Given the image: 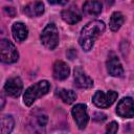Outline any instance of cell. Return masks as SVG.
<instances>
[{"mask_svg":"<svg viewBox=\"0 0 134 134\" xmlns=\"http://www.w3.org/2000/svg\"><path fill=\"white\" fill-rule=\"evenodd\" d=\"M74 85L80 89H88L93 86V80L84 71L81 66L74 68Z\"/></svg>","mask_w":134,"mask_h":134,"instance_id":"cell-8","label":"cell"},{"mask_svg":"<svg viewBox=\"0 0 134 134\" xmlns=\"http://www.w3.org/2000/svg\"><path fill=\"white\" fill-rule=\"evenodd\" d=\"M107 70L110 75L115 77H121L124 75V68L116 55H112L107 61Z\"/></svg>","mask_w":134,"mask_h":134,"instance_id":"cell-12","label":"cell"},{"mask_svg":"<svg viewBox=\"0 0 134 134\" xmlns=\"http://www.w3.org/2000/svg\"><path fill=\"white\" fill-rule=\"evenodd\" d=\"M102 8H103V4L100 3V1H96V0L86 1L83 4V12L90 16L99 15L102 13Z\"/></svg>","mask_w":134,"mask_h":134,"instance_id":"cell-16","label":"cell"},{"mask_svg":"<svg viewBox=\"0 0 134 134\" xmlns=\"http://www.w3.org/2000/svg\"><path fill=\"white\" fill-rule=\"evenodd\" d=\"M72 117L80 129H85L89 121V115L87 112V106L85 104H76L71 110Z\"/></svg>","mask_w":134,"mask_h":134,"instance_id":"cell-7","label":"cell"},{"mask_svg":"<svg viewBox=\"0 0 134 134\" xmlns=\"http://www.w3.org/2000/svg\"><path fill=\"white\" fill-rule=\"evenodd\" d=\"M118 130V124L116 121H111L106 128V134H116Z\"/></svg>","mask_w":134,"mask_h":134,"instance_id":"cell-20","label":"cell"},{"mask_svg":"<svg viewBox=\"0 0 134 134\" xmlns=\"http://www.w3.org/2000/svg\"><path fill=\"white\" fill-rule=\"evenodd\" d=\"M23 13L29 17V18H34V17H39L44 13V4L41 1H34V2H29L28 4H26L24 6Z\"/></svg>","mask_w":134,"mask_h":134,"instance_id":"cell-14","label":"cell"},{"mask_svg":"<svg viewBox=\"0 0 134 134\" xmlns=\"http://www.w3.org/2000/svg\"><path fill=\"white\" fill-rule=\"evenodd\" d=\"M70 73V68L69 66L63 62V61H57L53 64V69H52V75L55 80L58 81H63L66 80L69 76Z\"/></svg>","mask_w":134,"mask_h":134,"instance_id":"cell-13","label":"cell"},{"mask_svg":"<svg viewBox=\"0 0 134 134\" xmlns=\"http://www.w3.org/2000/svg\"><path fill=\"white\" fill-rule=\"evenodd\" d=\"M42 44L50 50H53L59 45V29L54 23L47 24L40 36Z\"/></svg>","mask_w":134,"mask_h":134,"instance_id":"cell-3","label":"cell"},{"mask_svg":"<svg viewBox=\"0 0 134 134\" xmlns=\"http://www.w3.org/2000/svg\"><path fill=\"white\" fill-rule=\"evenodd\" d=\"M61 17L63 19V21H65L68 24H75L77 22L81 21L82 19V14L79 10V8L74 5L69 6L65 9L62 10L61 13Z\"/></svg>","mask_w":134,"mask_h":134,"instance_id":"cell-11","label":"cell"},{"mask_svg":"<svg viewBox=\"0 0 134 134\" xmlns=\"http://www.w3.org/2000/svg\"><path fill=\"white\" fill-rule=\"evenodd\" d=\"M50 89V84L48 81L43 80V81H39L36 84L29 86L23 95V102L26 106H31L38 98L44 96L45 94L48 93Z\"/></svg>","mask_w":134,"mask_h":134,"instance_id":"cell-2","label":"cell"},{"mask_svg":"<svg viewBox=\"0 0 134 134\" xmlns=\"http://www.w3.org/2000/svg\"><path fill=\"white\" fill-rule=\"evenodd\" d=\"M117 92L114 90H109L107 92L104 91H96L92 96L93 104L98 108H108L110 107L117 98Z\"/></svg>","mask_w":134,"mask_h":134,"instance_id":"cell-6","label":"cell"},{"mask_svg":"<svg viewBox=\"0 0 134 134\" xmlns=\"http://www.w3.org/2000/svg\"><path fill=\"white\" fill-rule=\"evenodd\" d=\"M47 121V114L40 108L34 110L29 116V127L35 134H45V127Z\"/></svg>","mask_w":134,"mask_h":134,"instance_id":"cell-5","label":"cell"},{"mask_svg":"<svg viewBox=\"0 0 134 134\" xmlns=\"http://www.w3.org/2000/svg\"><path fill=\"white\" fill-rule=\"evenodd\" d=\"M23 90V83L19 76L9 77L4 84V91L12 97H18Z\"/></svg>","mask_w":134,"mask_h":134,"instance_id":"cell-9","label":"cell"},{"mask_svg":"<svg viewBox=\"0 0 134 134\" xmlns=\"http://www.w3.org/2000/svg\"><path fill=\"white\" fill-rule=\"evenodd\" d=\"M106 29V25L100 20H93L87 23L81 30L79 44L84 51H89L92 49L94 42L98 37H100Z\"/></svg>","mask_w":134,"mask_h":134,"instance_id":"cell-1","label":"cell"},{"mask_svg":"<svg viewBox=\"0 0 134 134\" xmlns=\"http://www.w3.org/2000/svg\"><path fill=\"white\" fill-rule=\"evenodd\" d=\"M125 17L120 12H114L111 17H110V22H109V27L112 31H117L121 25L124 24Z\"/></svg>","mask_w":134,"mask_h":134,"instance_id":"cell-18","label":"cell"},{"mask_svg":"<svg viewBox=\"0 0 134 134\" xmlns=\"http://www.w3.org/2000/svg\"><path fill=\"white\" fill-rule=\"evenodd\" d=\"M4 105H5V96H4L3 93L0 92V111L3 109Z\"/></svg>","mask_w":134,"mask_h":134,"instance_id":"cell-21","label":"cell"},{"mask_svg":"<svg viewBox=\"0 0 134 134\" xmlns=\"http://www.w3.org/2000/svg\"><path fill=\"white\" fill-rule=\"evenodd\" d=\"M12 34L17 42H23L28 36V29L22 22H15L12 26Z\"/></svg>","mask_w":134,"mask_h":134,"instance_id":"cell-15","label":"cell"},{"mask_svg":"<svg viewBox=\"0 0 134 134\" xmlns=\"http://www.w3.org/2000/svg\"><path fill=\"white\" fill-rule=\"evenodd\" d=\"M19 59V52L13 42L7 39L0 40V62L4 64H13Z\"/></svg>","mask_w":134,"mask_h":134,"instance_id":"cell-4","label":"cell"},{"mask_svg":"<svg viewBox=\"0 0 134 134\" xmlns=\"http://www.w3.org/2000/svg\"><path fill=\"white\" fill-rule=\"evenodd\" d=\"M15 127V120L12 115L0 117V134H10Z\"/></svg>","mask_w":134,"mask_h":134,"instance_id":"cell-17","label":"cell"},{"mask_svg":"<svg viewBox=\"0 0 134 134\" xmlns=\"http://www.w3.org/2000/svg\"><path fill=\"white\" fill-rule=\"evenodd\" d=\"M116 113L120 117L124 118H132L134 115L133 111V99L132 97H124L121 98L116 107Z\"/></svg>","mask_w":134,"mask_h":134,"instance_id":"cell-10","label":"cell"},{"mask_svg":"<svg viewBox=\"0 0 134 134\" xmlns=\"http://www.w3.org/2000/svg\"><path fill=\"white\" fill-rule=\"evenodd\" d=\"M58 95L65 104H68V105L74 103L77 97L76 93L73 90H69V89H60L58 91Z\"/></svg>","mask_w":134,"mask_h":134,"instance_id":"cell-19","label":"cell"}]
</instances>
